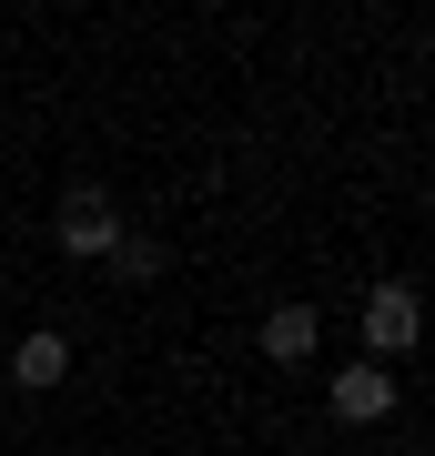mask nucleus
<instances>
[{
  "label": "nucleus",
  "instance_id": "obj_4",
  "mask_svg": "<svg viewBox=\"0 0 435 456\" xmlns=\"http://www.w3.org/2000/svg\"><path fill=\"white\" fill-rule=\"evenodd\" d=\"M314 345H324V314L314 305H274V314H263V355H274V365H314Z\"/></svg>",
  "mask_w": 435,
  "mask_h": 456
},
{
  "label": "nucleus",
  "instance_id": "obj_5",
  "mask_svg": "<svg viewBox=\"0 0 435 456\" xmlns=\"http://www.w3.org/2000/svg\"><path fill=\"white\" fill-rule=\"evenodd\" d=\"M11 375H20L31 395H51V386L71 375V335H61V325H31V335H20V355H11Z\"/></svg>",
  "mask_w": 435,
  "mask_h": 456
},
{
  "label": "nucleus",
  "instance_id": "obj_2",
  "mask_svg": "<svg viewBox=\"0 0 435 456\" xmlns=\"http://www.w3.org/2000/svg\"><path fill=\"white\" fill-rule=\"evenodd\" d=\"M51 244H61L71 264H101L122 244V213H112V193H101V183H71L61 193V213H51Z\"/></svg>",
  "mask_w": 435,
  "mask_h": 456
},
{
  "label": "nucleus",
  "instance_id": "obj_6",
  "mask_svg": "<svg viewBox=\"0 0 435 456\" xmlns=\"http://www.w3.org/2000/svg\"><path fill=\"white\" fill-rule=\"evenodd\" d=\"M162 264H173V244H152V233H122V244L101 254V274H112V284H162Z\"/></svg>",
  "mask_w": 435,
  "mask_h": 456
},
{
  "label": "nucleus",
  "instance_id": "obj_3",
  "mask_svg": "<svg viewBox=\"0 0 435 456\" xmlns=\"http://www.w3.org/2000/svg\"><path fill=\"white\" fill-rule=\"evenodd\" d=\"M324 406H334L344 426H385V416H395V375L355 355V365H344V375H334V386H324Z\"/></svg>",
  "mask_w": 435,
  "mask_h": 456
},
{
  "label": "nucleus",
  "instance_id": "obj_1",
  "mask_svg": "<svg viewBox=\"0 0 435 456\" xmlns=\"http://www.w3.org/2000/svg\"><path fill=\"white\" fill-rule=\"evenodd\" d=\"M365 365H395V355H415V335H425V305H415V284L385 274V284H365Z\"/></svg>",
  "mask_w": 435,
  "mask_h": 456
}]
</instances>
